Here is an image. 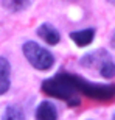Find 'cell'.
Segmentation results:
<instances>
[{
    "mask_svg": "<svg viewBox=\"0 0 115 120\" xmlns=\"http://www.w3.org/2000/svg\"><path fill=\"white\" fill-rule=\"evenodd\" d=\"M75 75L70 73H58L54 78L45 80L42 84V90L47 95L56 97L59 100H65L70 106H78L79 98L75 84Z\"/></svg>",
    "mask_w": 115,
    "mask_h": 120,
    "instance_id": "6da1fadb",
    "label": "cell"
},
{
    "mask_svg": "<svg viewBox=\"0 0 115 120\" xmlns=\"http://www.w3.org/2000/svg\"><path fill=\"white\" fill-rule=\"evenodd\" d=\"M23 55L30 61L31 66L39 69V70H48L54 62L53 55L47 49L40 47L39 44H36L33 41H28L23 44Z\"/></svg>",
    "mask_w": 115,
    "mask_h": 120,
    "instance_id": "7a4b0ae2",
    "label": "cell"
},
{
    "mask_svg": "<svg viewBox=\"0 0 115 120\" xmlns=\"http://www.w3.org/2000/svg\"><path fill=\"white\" fill-rule=\"evenodd\" d=\"M76 90L84 94L93 100H101V101H109L115 97V86L112 84H93L89 81L83 80L79 76L75 78Z\"/></svg>",
    "mask_w": 115,
    "mask_h": 120,
    "instance_id": "3957f363",
    "label": "cell"
},
{
    "mask_svg": "<svg viewBox=\"0 0 115 120\" xmlns=\"http://www.w3.org/2000/svg\"><path fill=\"white\" fill-rule=\"evenodd\" d=\"M37 34L50 45H56L58 42L61 41V36H59L58 30L54 27H51L50 23H42V25L37 28Z\"/></svg>",
    "mask_w": 115,
    "mask_h": 120,
    "instance_id": "277c9868",
    "label": "cell"
},
{
    "mask_svg": "<svg viewBox=\"0 0 115 120\" xmlns=\"http://www.w3.org/2000/svg\"><path fill=\"white\" fill-rule=\"evenodd\" d=\"M36 120H58V111L50 101H42L36 109Z\"/></svg>",
    "mask_w": 115,
    "mask_h": 120,
    "instance_id": "5b68a950",
    "label": "cell"
},
{
    "mask_svg": "<svg viewBox=\"0 0 115 120\" xmlns=\"http://www.w3.org/2000/svg\"><path fill=\"white\" fill-rule=\"evenodd\" d=\"M70 38L76 45L86 47V45H89L93 41V38H95V30H93V28H87V30L73 31V33H70Z\"/></svg>",
    "mask_w": 115,
    "mask_h": 120,
    "instance_id": "8992f818",
    "label": "cell"
},
{
    "mask_svg": "<svg viewBox=\"0 0 115 120\" xmlns=\"http://www.w3.org/2000/svg\"><path fill=\"white\" fill-rule=\"evenodd\" d=\"M9 73H11V66L8 59L0 58V95L9 89Z\"/></svg>",
    "mask_w": 115,
    "mask_h": 120,
    "instance_id": "52a82bcc",
    "label": "cell"
},
{
    "mask_svg": "<svg viewBox=\"0 0 115 120\" xmlns=\"http://www.w3.org/2000/svg\"><path fill=\"white\" fill-rule=\"evenodd\" d=\"M2 120H25V114L19 105H8L2 112Z\"/></svg>",
    "mask_w": 115,
    "mask_h": 120,
    "instance_id": "ba28073f",
    "label": "cell"
},
{
    "mask_svg": "<svg viewBox=\"0 0 115 120\" xmlns=\"http://www.w3.org/2000/svg\"><path fill=\"white\" fill-rule=\"evenodd\" d=\"M31 2L33 0H2V5L13 13H19V11L27 9L31 5Z\"/></svg>",
    "mask_w": 115,
    "mask_h": 120,
    "instance_id": "9c48e42d",
    "label": "cell"
},
{
    "mask_svg": "<svg viewBox=\"0 0 115 120\" xmlns=\"http://www.w3.org/2000/svg\"><path fill=\"white\" fill-rule=\"evenodd\" d=\"M100 72L104 78H114L115 76V64L111 59H104L100 66Z\"/></svg>",
    "mask_w": 115,
    "mask_h": 120,
    "instance_id": "30bf717a",
    "label": "cell"
},
{
    "mask_svg": "<svg viewBox=\"0 0 115 120\" xmlns=\"http://www.w3.org/2000/svg\"><path fill=\"white\" fill-rule=\"evenodd\" d=\"M111 44H112V47L115 49V33H114V38H112V42H111Z\"/></svg>",
    "mask_w": 115,
    "mask_h": 120,
    "instance_id": "8fae6325",
    "label": "cell"
},
{
    "mask_svg": "<svg viewBox=\"0 0 115 120\" xmlns=\"http://www.w3.org/2000/svg\"><path fill=\"white\" fill-rule=\"evenodd\" d=\"M109 3H112V5H115V0H107Z\"/></svg>",
    "mask_w": 115,
    "mask_h": 120,
    "instance_id": "7c38bea8",
    "label": "cell"
},
{
    "mask_svg": "<svg viewBox=\"0 0 115 120\" xmlns=\"http://www.w3.org/2000/svg\"><path fill=\"white\" fill-rule=\"evenodd\" d=\"M112 120H115V114H114V119H112Z\"/></svg>",
    "mask_w": 115,
    "mask_h": 120,
    "instance_id": "4fadbf2b",
    "label": "cell"
}]
</instances>
